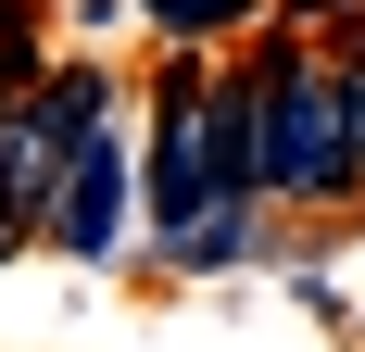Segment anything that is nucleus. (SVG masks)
Here are the masks:
<instances>
[{
  "label": "nucleus",
  "mask_w": 365,
  "mask_h": 352,
  "mask_svg": "<svg viewBox=\"0 0 365 352\" xmlns=\"http://www.w3.org/2000/svg\"><path fill=\"white\" fill-rule=\"evenodd\" d=\"M38 239L76 252V264H113V252H126V139H113V126L76 151V176H63V202H51Z\"/></svg>",
  "instance_id": "1"
},
{
  "label": "nucleus",
  "mask_w": 365,
  "mask_h": 352,
  "mask_svg": "<svg viewBox=\"0 0 365 352\" xmlns=\"http://www.w3.org/2000/svg\"><path fill=\"white\" fill-rule=\"evenodd\" d=\"M164 38H189V51H227V38H252V26H277V0H139Z\"/></svg>",
  "instance_id": "2"
},
{
  "label": "nucleus",
  "mask_w": 365,
  "mask_h": 352,
  "mask_svg": "<svg viewBox=\"0 0 365 352\" xmlns=\"http://www.w3.org/2000/svg\"><path fill=\"white\" fill-rule=\"evenodd\" d=\"M328 101H340V139H353V164H365V26H340V38H328Z\"/></svg>",
  "instance_id": "3"
}]
</instances>
